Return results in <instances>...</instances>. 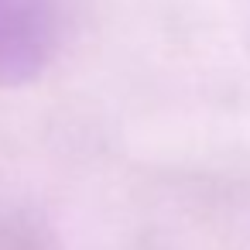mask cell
<instances>
[{
	"label": "cell",
	"mask_w": 250,
	"mask_h": 250,
	"mask_svg": "<svg viewBox=\"0 0 250 250\" xmlns=\"http://www.w3.org/2000/svg\"><path fill=\"white\" fill-rule=\"evenodd\" d=\"M59 35V0H0V89L38 79L55 59Z\"/></svg>",
	"instance_id": "obj_1"
},
{
	"label": "cell",
	"mask_w": 250,
	"mask_h": 250,
	"mask_svg": "<svg viewBox=\"0 0 250 250\" xmlns=\"http://www.w3.org/2000/svg\"><path fill=\"white\" fill-rule=\"evenodd\" d=\"M0 250H45V243L18 223H4L0 219Z\"/></svg>",
	"instance_id": "obj_2"
}]
</instances>
